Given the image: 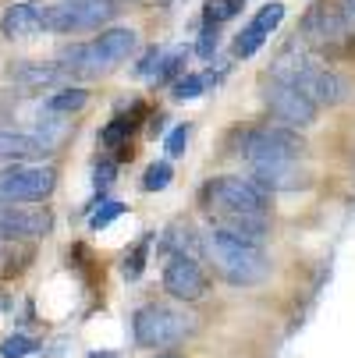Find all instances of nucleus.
Here are the masks:
<instances>
[{"instance_id": "f3484780", "label": "nucleus", "mask_w": 355, "mask_h": 358, "mask_svg": "<svg viewBox=\"0 0 355 358\" xmlns=\"http://www.w3.org/2000/svg\"><path fill=\"white\" fill-rule=\"evenodd\" d=\"M214 227L242 241H252V245H263L267 238V217H256V213H224V217H214Z\"/></svg>"}, {"instance_id": "f03ea898", "label": "nucleus", "mask_w": 355, "mask_h": 358, "mask_svg": "<svg viewBox=\"0 0 355 358\" xmlns=\"http://www.w3.org/2000/svg\"><path fill=\"white\" fill-rule=\"evenodd\" d=\"M231 152L252 164H291L306 152V142L295 128L284 124H252L231 135Z\"/></svg>"}, {"instance_id": "1a4fd4ad", "label": "nucleus", "mask_w": 355, "mask_h": 358, "mask_svg": "<svg viewBox=\"0 0 355 358\" xmlns=\"http://www.w3.org/2000/svg\"><path fill=\"white\" fill-rule=\"evenodd\" d=\"M263 103H267V110H270V117H274L277 124L295 128V131L306 128V124H313L316 114H320V107L313 103V99L302 92V89L288 85V82H270V85L263 89Z\"/></svg>"}, {"instance_id": "f8f14e48", "label": "nucleus", "mask_w": 355, "mask_h": 358, "mask_svg": "<svg viewBox=\"0 0 355 358\" xmlns=\"http://www.w3.org/2000/svg\"><path fill=\"white\" fill-rule=\"evenodd\" d=\"M284 22V4H277V0H274V4H267V8H260L256 11V18H252L238 36H235V57H252V54H256V50L270 39V32L277 29Z\"/></svg>"}, {"instance_id": "39448f33", "label": "nucleus", "mask_w": 355, "mask_h": 358, "mask_svg": "<svg viewBox=\"0 0 355 358\" xmlns=\"http://www.w3.org/2000/svg\"><path fill=\"white\" fill-rule=\"evenodd\" d=\"M202 206L210 210V217H224V213H256V217H267L270 195L252 178L224 174V178H210L207 181V188H202Z\"/></svg>"}, {"instance_id": "412c9836", "label": "nucleus", "mask_w": 355, "mask_h": 358, "mask_svg": "<svg viewBox=\"0 0 355 358\" xmlns=\"http://www.w3.org/2000/svg\"><path fill=\"white\" fill-rule=\"evenodd\" d=\"M238 11H242V0H207V4H202V18H207V25L231 22Z\"/></svg>"}, {"instance_id": "b1692460", "label": "nucleus", "mask_w": 355, "mask_h": 358, "mask_svg": "<svg viewBox=\"0 0 355 358\" xmlns=\"http://www.w3.org/2000/svg\"><path fill=\"white\" fill-rule=\"evenodd\" d=\"M185 50L181 46H174V50H167L164 54V64H160V75H157V85H164V82H171V78H181V71H185Z\"/></svg>"}, {"instance_id": "a878e982", "label": "nucleus", "mask_w": 355, "mask_h": 358, "mask_svg": "<svg viewBox=\"0 0 355 358\" xmlns=\"http://www.w3.org/2000/svg\"><path fill=\"white\" fill-rule=\"evenodd\" d=\"M32 351H36V341L25 337V334H11V337L0 341V358H25Z\"/></svg>"}, {"instance_id": "c85d7f7f", "label": "nucleus", "mask_w": 355, "mask_h": 358, "mask_svg": "<svg viewBox=\"0 0 355 358\" xmlns=\"http://www.w3.org/2000/svg\"><path fill=\"white\" fill-rule=\"evenodd\" d=\"M188 135H192V128H188V124H178V128L167 135V157H171V160H174V157H185Z\"/></svg>"}, {"instance_id": "2eb2a0df", "label": "nucleus", "mask_w": 355, "mask_h": 358, "mask_svg": "<svg viewBox=\"0 0 355 358\" xmlns=\"http://www.w3.org/2000/svg\"><path fill=\"white\" fill-rule=\"evenodd\" d=\"M344 32H348V11H337L330 4H316L302 22V36L309 43H330Z\"/></svg>"}, {"instance_id": "473e14b6", "label": "nucleus", "mask_w": 355, "mask_h": 358, "mask_svg": "<svg viewBox=\"0 0 355 358\" xmlns=\"http://www.w3.org/2000/svg\"><path fill=\"white\" fill-rule=\"evenodd\" d=\"M344 11H348V15H355V0H344Z\"/></svg>"}, {"instance_id": "5701e85b", "label": "nucleus", "mask_w": 355, "mask_h": 358, "mask_svg": "<svg viewBox=\"0 0 355 358\" xmlns=\"http://www.w3.org/2000/svg\"><path fill=\"white\" fill-rule=\"evenodd\" d=\"M164 54H167L164 46H149L146 54L139 57V64H135V78L157 82V75H160V64H164Z\"/></svg>"}, {"instance_id": "6e6552de", "label": "nucleus", "mask_w": 355, "mask_h": 358, "mask_svg": "<svg viewBox=\"0 0 355 358\" xmlns=\"http://www.w3.org/2000/svg\"><path fill=\"white\" fill-rule=\"evenodd\" d=\"M118 15L114 0H57L50 4V32H92Z\"/></svg>"}, {"instance_id": "f257e3e1", "label": "nucleus", "mask_w": 355, "mask_h": 358, "mask_svg": "<svg viewBox=\"0 0 355 358\" xmlns=\"http://www.w3.org/2000/svg\"><path fill=\"white\" fill-rule=\"evenodd\" d=\"M207 255L214 259L217 273L235 287H252L270 277V255L263 252V245L242 241L221 227H214L207 234Z\"/></svg>"}, {"instance_id": "a211bd4d", "label": "nucleus", "mask_w": 355, "mask_h": 358, "mask_svg": "<svg viewBox=\"0 0 355 358\" xmlns=\"http://www.w3.org/2000/svg\"><path fill=\"white\" fill-rule=\"evenodd\" d=\"M89 103V89H82V85H64V89H57L54 96L46 99V114H57V117H68V114H75V110H82Z\"/></svg>"}, {"instance_id": "aec40b11", "label": "nucleus", "mask_w": 355, "mask_h": 358, "mask_svg": "<svg viewBox=\"0 0 355 358\" xmlns=\"http://www.w3.org/2000/svg\"><path fill=\"white\" fill-rule=\"evenodd\" d=\"M149 241H153V238H139L135 241V248L125 255V266H121V277L125 280H139L142 277V270H146V259H149Z\"/></svg>"}, {"instance_id": "cd10ccee", "label": "nucleus", "mask_w": 355, "mask_h": 358, "mask_svg": "<svg viewBox=\"0 0 355 358\" xmlns=\"http://www.w3.org/2000/svg\"><path fill=\"white\" fill-rule=\"evenodd\" d=\"M125 210H128L125 202H99V210H96V213H92V220H89V224H92V231H104V227H107V224H114Z\"/></svg>"}, {"instance_id": "9b49d317", "label": "nucleus", "mask_w": 355, "mask_h": 358, "mask_svg": "<svg viewBox=\"0 0 355 358\" xmlns=\"http://www.w3.org/2000/svg\"><path fill=\"white\" fill-rule=\"evenodd\" d=\"M22 202H0V241L43 238L54 227V217L46 210H18Z\"/></svg>"}, {"instance_id": "72a5a7b5", "label": "nucleus", "mask_w": 355, "mask_h": 358, "mask_svg": "<svg viewBox=\"0 0 355 358\" xmlns=\"http://www.w3.org/2000/svg\"><path fill=\"white\" fill-rule=\"evenodd\" d=\"M157 358H181V355H174V351H164V355H157Z\"/></svg>"}, {"instance_id": "7ed1b4c3", "label": "nucleus", "mask_w": 355, "mask_h": 358, "mask_svg": "<svg viewBox=\"0 0 355 358\" xmlns=\"http://www.w3.org/2000/svg\"><path fill=\"white\" fill-rule=\"evenodd\" d=\"M135 50V32L132 29H107L89 43H71L61 50L57 64L71 75H104L111 68H118L121 61H128V54Z\"/></svg>"}, {"instance_id": "393cba45", "label": "nucleus", "mask_w": 355, "mask_h": 358, "mask_svg": "<svg viewBox=\"0 0 355 358\" xmlns=\"http://www.w3.org/2000/svg\"><path fill=\"white\" fill-rule=\"evenodd\" d=\"M210 78L207 75H181L174 82V99H199L202 92H207Z\"/></svg>"}, {"instance_id": "ddd939ff", "label": "nucleus", "mask_w": 355, "mask_h": 358, "mask_svg": "<svg viewBox=\"0 0 355 358\" xmlns=\"http://www.w3.org/2000/svg\"><path fill=\"white\" fill-rule=\"evenodd\" d=\"M0 32L8 39H29L50 32V4H11L0 18Z\"/></svg>"}, {"instance_id": "c756f323", "label": "nucleus", "mask_w": 355, "mask_h": 358, "mask_svg": "<svg viewBox=\"0 0 355 358\" xmlns=\"http://www.w3.org/2000/svg\"><path fill=\"white\" fill-rule=\"evenodd\" d=\"M195 54H199V57H214V54H217V25L202 29V36H199V43H195Z\"/></svg>"}, {"instance_id": "2f4dec72", "label": "nucleus", "mask_w": 355, "mask_h": 358, "mask_svg": "<svg viewBox=\"0 0 355 358\" xmlns=\"http://www.w3.org/2000/svg\"><path fill=\"white\" fill-rule=\"evenodd\" d=\"M89 358H114L111 351H89Z\"/></svg>"}, {"instance_id": "0eeeda50", "label": "nucleus", "mask_w": 355, "mask_h": 358, "mask_svg": "<svg viewBox=\"0 0 355 358\" xmlns=\"http://www.w3.org/2000/svg\"><path fill=\"white\" fill-rule=\"evenodd\" d=\"M57 185L54 167L4 164L0 167V202H43Z\"/></svg>"}, {"instance_id": "20e7f679", "label": "nucleus", "mask_w": 355, "mask_h": 358, "mask_svg": "<svg viewBox=\"0 0 355 358\" xmlns=\"http://www.w3.org/2000/svg\"><path fill=\"white\" fill-rule=\"evenodd\" d=\"M274 82H288V85L302 89L316 107H337L341 99L348 96V85L334 71L313 64L309 57H302L298 46H291L288 54L274 64Z\"/></svg>"}, {"instance_id": "423d86ee", "label": "nucleus", "mask_w": 355, "mask_h": 358, "mask_svg": "<svg viewBox=\"0 0 355 358\" xmlns=\"http://www.w3.org/2000/svg\"><path fill=\"white\" fill-rule=\"evenodd\" d=\"M192 316H185L181 309H171V305H142V309L132 316V334L142 348L153 351H167L174 344H181L192 334Z\"/></svg>"}, {"instance_id": "4be33fe9", "label": "nucleus", "mask_w": 355, "mask_h": 358, "mask_svg": "<svg viewBox=\"0 0 355 358\" xmlns=\"http://www.w3.org/2000/svg\"><path fill=\"white\" fill-rule=\"evenodd\" d=\"M171 178H174V171H171V164H167V160L149 164V167H146V174H142V192H164V188L171 185Z\"/></svg>"}, {"instance_id": "7c9ffc66", "label": "nucleus", "mask_w": 355, "mask_h": 358, "mask_svg": "<svg viewBox=\"0 0 355 358\" xmlns=\"http://www.w3.org/2000/svg\"><path fill=\"white\" fill-rule=\"evenodd\" d=\"M114 174H118V167H114L111 160L96 164V171H92V185H96V188H111V185H114Z\"/></svg>"}, {"instance_id": "6ab92c4d", "label": "nucleus", "mask_w": 355, "mask_h": 358, "mask_svg": "<svg viewBox=\"0 0 355 358\" xmlns=\"http://www.w3.org/2000/svg\"><path fill=\"white\" fill-rule=\"evenodd\" d=\"M68 71L61 64H15L11 68V78L25 82V85H54L61 82Z\"/></svg>"}, {"instance_id": "dca6fc26", "label": "nucleus", "mask_w": 355, "mask_h": 358, "mask_svg": "<svg viewBox=\"0 0 355 358\" xmlns=\"http://www.w3.org/2000/svg\"><path fill=\"white\" fill-rule=\"evenodd\" d=\"M295 164L298 160H291V164H252L249 167V178L256 181L267 195L288 192V188H302V185H306V174H302Z\"/></svg>"}, {"instance_id": "9d476101", "label": "nucleus", "mask_w": 355, "mask_h": 358, "mask_svg": "<svg viewBox=\"0 0 355 358\" xmlns=\"http://www.w3.org/2000/svg\"><path fill=\"white\" fill-rule=\"evenodd\" d=\"M164 291L174 301H199L210 291V280H207V273H202V266L195 263V255H167Z\"/></svg>"}, {"instance_id": "bb28decb", "label": "nucleus", "mask_w": 355, "mask_h": 358, "mask_svg": "<svg viewBox=\"0 0 355 358\" xmlns=\"http://www.w3.org/2000/svg\"><path fill=\"white\" fill-rule=\"evenodd\" d=\"M128 135H132V117H114L104 131H99V142H104L107 149H118Z\"/></svg>"}, {"instance_id": "4468645a", "label": "nucleus", "mask_w": 355, "mask_h": 358, "mask_svg": "<svg viewBox=\"0 0 355 358\" xmlns=\"http://www.w3.org/2000/svg\"><path fill=\"white\" fill-rule=\"evenodd\" d=\"M50 149L43 138L29 135V131H11L0 128V164H29V160H43L50 157Z\"/></svg>"}]
</instances>
